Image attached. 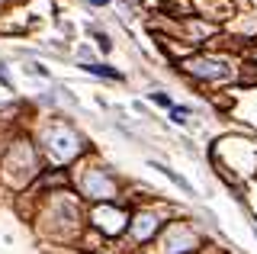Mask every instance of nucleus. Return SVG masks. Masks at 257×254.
<instances>
[{
    "mask_svg": "<svg viewBox=\"0 0 257 254\" xmlns=\"http://www.w3.org/2000/svg\"><path fill=\"white\" fill-rule=\"evenodd\" d=\"M190 71L199 74V77H225V74H228L219 61H190Z\"/></svg>",
    "mask_w": 257,
    "mask_h": 254,
    "instance_id": "nucleus-1",
    "label": "nucleus"
},
{
    "mask_svg": "<svg viewBox=\"0 0 257 254\" xmlns=\"http://www.w3.org/2000/svg\"><path fill=\"white\" fill-rule=\"evenodd\" d=\"M187 116H190V109H180V106L174 109V122H183V119H187Z\"/></svg>",
    "mask_w": 257,
    "mask_h": 254,
    "instance_id": "nucleus-4",
    "label": "nucleus"
},
{
    "mask_svg": "<svg viewBox=\"0 0 257 254\" xmlns=\"http://www.w3.org/2000/svg\"><path fill=\"white\" fill-rule=\"evenodd\" d=\"M151 232V219H142V225H139V235H148Z\"/></svg>",
    "mask_w": 257,
    "mask_h": 254,
    "instance_id": "nucleus-5",
    "label": "nucleus"
},
{
    "mask_svg": "<svg viewBox=\"0 0 257 254\" xmlns=\"http://www.w3.org/2000/svg\"><path fill=\"white\" fill-rule=\"evenodd\" d=\"M52 142H55V152H58V155H68L71 145H74V142H71V136H64V132H55Z\"/></svg>",
    "mask_w": 257,
    "mask_h": 254,
    "instance_id": "nucleus-2",
    "label": "nucleus"
},
{
    "mask_svg": "<svg viewBox=\"0 0 257 254\" xmlns=\"http://www.w3.org/2000/svg\"><path fill=\"white\" fill-rule=\"evenodd\" d=\"M84 71H90V74H106V77H112V81H119V71L116 68H109V65H84Z\"/></svg>",
    "mask_w": 257,
    "mask_h": 254,
    "instance_id": "nucleus-3",
    "label": "nucleus"
},
{
    "mask_svg": "<svg viewBox=\"0 0 257 254\" xmlns=\"http://www.w3.org/2000/svg\"><path fill=\"white\" fill-rule=\"evenodd\" d=\"M254 232H257V222H254Z\"/></svg>",
    "mask_w": 257,
    "mask_h": 254,
    "instance_id": "nucleus-6",
    "label": "nucleus"
},
{
    "mask_svg": "<svg viewBox=\"0 0 257 254\" xmlns=\"http://www.w3.org/2000/svg\"><path fill=\"white\" fill-rule=\"evenodd\" d=\"M254 58H257V55H254Z\"/></svg>",
    "mask_w": 257,
    "mask_h": 254,
    "instance_id": "nucleus-7",
    "label": "nucleus"
}]
</instances>
